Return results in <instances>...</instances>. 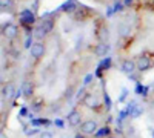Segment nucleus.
<instances>
[{"instance_id": "a878e982", "label": "nucleus", "mask_w": 154, "mask_h": 138, "mask_svg": "<svg viewBox=\"0 0 154 138\" xmlns=\"http://www.w3.org/2000/svg\"><path fill=\"white\" fill-rule=\"evenodd\" d=\"M131 3H133V0H123V5L125 6H130Z\"/></svg>"}, {"instance_id": "f3484780", "label": "nucleus", "mask_w": 154, "mask_h": 138, "mask_svg": "<svg viewBox=\"0 0 154 138\" xmlns=\"http://www.w3.org/2000/svg\"><path fill=\"white\" fill-rule=\"evenodd\" d=\"M109 134V128L108 126H105V128H102V129H99V132H96V137H103V135H108Z\"/></svg>"}, {"instance_id": "b1692460", "label": "nucleus", "mask_w": 154, "mask_h": 138, "mask_svg": "<svg viewBox=\"0 0 154 138\" xmlns=\"http://www.w3.org/2000/svg\"><path fill=\"white\" fill-rule=\"evenodd\" d=\"M40 138H54V135L51 134V132H48V131H45V132L40 134Z\"/></svg>"}, {"instance_id": "6e6552de", "label": "nucleus", "mask_w": 154, "mask_h": 138, "mask_svg": "<svg viewBox=\"0 0 154 138\" xmlns=\"http://www.w3.org/2000/svg\"><path fill=\"white\" fill-rule=\"evenodd\" d=\"M136 68H137V65L134 63L133 60H125L123 63H122V71H123L125 74H128V75H131V74L136 71Z\"/></svg>"}, {"instance_id": "bb28decb", "label": "nucleus", "mask_w": 154, "mask_h": 138, "mask_svg": "<svg viewBox=\"0 0 154 138\" xmlns=\"http://www.w3.org/2000/svg\"><path fill=\"white\" fill-rule=\"evenodd\" d=\"M105 100H106V104H108V107H109V106H111V101H109V97H108L106 94H105Z\"/></svg>"}, {"instance_id": "9b49d317", "label": "nucleus", "mask_w": 154, "mask_h": 138, "mask_svg": "<svg viewBox=\"0 0 154 138\" xmlns=\"http://www.w3.org/2000/svg\"><path fill=\"white\" fill-rule=\"evenodd\" d=\"M14 92H16V89H14V86H12V84H6L3 89H2V94H3L5 98L12 97V94H14Z\"/></svg>"}, {"instance_id": "1a4fd4ad", "label": "nucleus", "mask_w": 154, "mask_h": 138, "mask_svg": "<svg viewBox=\"0 0 154 138\" xmlns=\"http://www.w3.org/2000/svg\"><path fill=\"white\" fill-rule=\"evenodd\" d=\"M108 52H109V46L105 45V43H102V45H99V46L96 48V54H97L99 57H106Z\"/></svg>"}, {"instance_id": "2eb2a0df", "label": "nucleus", "mask_w": 154, "mask_h": 138, "mask_svg": "<svg viewBox=\"0 0 154 138\" xmlns=\"http://www.w3.org/2000/svg\"><path fill=\"white\" fill-rule=\"evenodd\" d=\"M74 8H75V3L72 2V0H69V2H66L65 5L62 6L63 11H74Z\"/></svg>"}, {"instance_id": "4468645a", "label": "nucleus", "mask_w": 154, "mask_h": 138, "mask_svg": "<svg viewBox=\"0 0 154 138\" xmlns=\"http://www.w3.org/2000/svg\"><path fill=\"white\" fill-rule=\"evenodd\" d=\"M142 114H143V109H142V106H136V107H134V110L131 112V117H133V118H139Z\"/></svg>"}, {"instance_id": "a211bd4d", "label": "nucleus", "mask_w": 154, "mask_h": 138, "mask_svg": "<svg viewBox=\"0 0 154 138\" xmlns=\"http://www.w3.org/2000/svg\"><path fill=\"white\" fill-rule=\"evenodd\" d=\"M32 39H34V37L28 34V37H26V40H25V45H23V46L26 48V49H31V46L34 45V43H32Z\"/></svg>"}, {"instance_id": "412c9836", "label": "nucleus", "mask_w": 154, "mask_h": 138, "mask_svg": "<svg viewBox=\"0 0 154 138\" xmlns=\"http://www.w3.org/2000/svg\"><path fill=\"white\" fill-rule=\"evenodd\" d=\"M12 5V0H0V6H2L3 9L5 8H9Z\"/></svg>"}, {"instance_id": "473e14b6", "label": "nucleus", "mask_w": 154, "mask_h": 138, "mask_svg": "<svg viewBox=\"0 0 154 138\" xmlns=\"http://www.w3.org/2000/svg\"><path fill=\"white\" fill-rule=\"evenodd\" d=\"M151 87H152V89H154V83H152V84H151Z\"/></svg>"}, {"instance_id": "cd10ccee", "label": "nucleus", "mask_w": 154, "mask_h": 138, "mask_svg": "<svg viewBox=\"0 0 154 138\" xmlns=\"http://www.w3.org/2000/svg\"><path fill=\"white\" fill-rule=\"evenodd\" d=\"M128 134L133 135V134H134V128H130V129H128Z\"/></svg>"}, {"instance_id": "f8f14e48", "label": "nucleus", "mask_w": 154, "mask_h": 138, "mask_svg": "<svg viewBox=\"0 0 154 138\" xmlns=\"http://www.w3.org/2000/svg\"><path fill=\"white\" fill-rule=\"evenodd\" d=\"M40 28H42L46 34H49L51 31H53V22H51V20H43V23L40 25Z\"/></svg>"}, {"instance_id": "7ed1b4c3", "label": "nucleus", "mask_w": 154, "mask_h": 138, "mask_svg": "<svg viewBox=\"0 0 154 138\" xmlns=\"http://www.w3.org/2000/svg\"><path fill=\"white\" fill-rule=\"evenodd\" d=\"M83 104L89 109H97L99 107V100L94 94H85L83 97Z\"/></svg>"}, {"instance_id": "dca6fc26", "label": "nucleus", "mask_w": 154, "mask_h": 138, "mask_svg": "<svg viewBox=\"0 0 154 138\" xmlns=\"http://www.w3.org/2000/svg\"><path fill=\"white\" fill-rule=\"evenodd\" d=\"M123 8H125V5L122 3V2H114V6H112V9H114V12H120V11H123Z\"/></svg>"}, {"instance_id": "20e7f679", "label": "nucleus", "mask_w": 154, "mask_h": 138, "mask_svg": "<svg viewBox=\"0 0 154 138\" xmlns=\"http://www.w3.org/2000/svg\"><path fill=\"white\" fill-rule=\"evenodd\" d=\"M20 22L23 25H26V26H29V25H32L35 22V16L32 14L29 9H25V11L20 12Z\"/></svg>"}, {"instance_id": "c85d7f7f", "label": "nucleus", "mask_w": 154, "mask_h": 138, "mask_svg": "<svg viewBox=\"0 0 154 138\" xmlns=\"http://www.w3.org/2000/svg\"><path fill=\"white\" fill-rule=\"evenodd\" d=\"M56 124H57L59 128H62V126H63V124H62V121H59V120H56Z\"/></svg>"}, {"instance_id": "5701e85b", "label": "nucleus", "mask_w": 154, "mask_h": 138, "mask_svg": "<svg viewBox=\"0 0 154 138\" xmlns=\"http://www.w3.org/2000/svg\"><path fill=\"white\" fill-rule=\"evenodd\" d=\"M126 95H128V89H126V87H123V89H122V95H120V98H119V101H125Z\"/></svg>"}, {"instance_id": "423d86ee", "label": "nucleus", "mask_w": 154, "mask_h": 138, "mask_svg": "<svg viewBox=\"0 0 154 138\" xmlns=\"http://www.w3.org/2000/svg\"><path fill=\"white\" fill-rule=\"evenodd\" d=\"M82 132L83 134H96V131H97V123L96 121H93V120H89V121H85L83 124H82Z\"/></svg>"}, {"instance_id": "9d476101", "label": "nucleus", "mask_w": 154, "mask_h": 138, "mask_svg": "<svg viewBox=\"0 0 154 138\" xmlns=\"http://www.w3.org/2000/svg\"><path fill=\"white\" fill-rule=\"evenodd\" d=\"M22 92H23L25 97H31V94H32V84L29 81H25L23 86H22Z\"/></svg>"}, {"instance_id": "39448f33", "label": "nucleus", "mask_w": 154, "mask_h": 138, "mask_svg": "<svg viewBox=\"0 0 154 138\" xmlns=\"http://www.w3.org/2000/svg\"><path fill=\"white\" fill-rule=\"evenodd\" d=\"M66 120H68L69 126L75 128V126H79L80 121H82V114H80V112H77V110H72V112H69V114H68V118Z\"/></svg>"}, {"instance_id": "f03ea898", "label": "nucleus", "mask_w": 154, "mask_h": 138, "mask_svg": "<svg viewBox=\"0 0 154 138\" xmlns=\"http://www.w3.org/2000/svg\"><path fill=\"white\" fill-rule=\"evenodd\" d=\"M29 54H31L32 58H40V57H43V54H45V45H43L42 42H35V43L31 46V49H29Z\"/></svg>"}, {"instance_id": "7c9ffc66", "label": "nucleus", "mask_w": 154, "mask_h": 138, "mask_svg": "<svg viewBox=\"0 0 154 138\" xmlns=\"http://www.w3.org/2000/svg\"><path fill=\"white\" fill-rule=\"evenodd\" d=\"M151 137H152V138H154V129H152V132H151Z\"/></svg>"}, {"instance_id": "0eeeda50", "label": "nucleus", "mask_w": 154, "mask_h": 138, "mask_svg": "<svg viewBox=\"0 0 154 138\" xmlns=\"http://www.w3.org/2000/svg\"><path fill=\"white\" fill-rule=\"evenodd\" d=\"M149 68H151V60L146 55L139 57V60H137V69L143 72V71H148Z\"/></svg>"}, {"instance_id": "6ab92c4d", "label": "nucleus", "mask_w": 154, "mask_h": 138, "mask_svg": "<svg viewBox=\"0 0 154 138\" xmlns=\"http://www.w3.org/2000/svg\"><path fill=\"white\" fill-rule=\"evenodd\" d=\"M23 132H25V135H35L38 132V129H35V128H26Z\"/></svg>"}, {"instance_id": "aec40b11", "label": "nucleus", "mask_w": 154, "mask_h": 138, "mask_svg": "<svg viewBox=\"0 0 154 138\" xmlns=\"http://www.w3.org/2000/svg\"><path fill=\"white\" fill-rule=\"evenodd\" d=\"M128 34H130V26L122 25V26H120V35H128Z\"/></svg>"}, {"instance_id": "ddd939ff", "label": "nucleus", "mask_w": 154, "mask_h": 138, "mask_svg": "<svg viewBox=\"0 0 154 138\" xmlns=\"http://www.w3.org/2000/svg\"><path fill=\"white\" fill-rule=\"evenodd\" d=\"M45 35H46V32H45V31H43V29L40 28V25H38V26L35 28V34H34V37H35L37 40H42Z\"/></svg>"}, {"instance_id": "f257e3e1", "label": "nucleus", "mask_w": 154, "mask_h": 138, "mask_svg": "<svg viewBox=\"0 0 154 138\" xmlns=\"http://www.w3.org/2000/svg\"><path fill=\"white\" fill-rule=\"evenodd\" d=\"M2 32H3V35L6 37V39L14 40L16 37L19 35V28H17V25H14V23H6L3 26V29H2Z\"/></svg>"}, {"instance_id": "4be33fe9", "label": "nucleus", "mask_w": 154, "mask_h": 138, "mask_svg": "<svg viewBox=\"0 0 154 138\" xmlns=\"http://www.w3.org/2000/svg\"><path fill=\"white\" fill-rule=\"evenodd\" d=\"M109 65H111V58H109V57H106V58H105L103 61H102V65H100V68H108Z\"/></svg>"}, {"instance_id": "72a5a7b5", "label": "nucleus", "mask_w": 154, "mask_h": 138, "mask_svg": "<svg viewBox=\"0 0 154 138\" xmlns=\"http://www.w3.org/2000/svg\"><path fill=\"white\" fill-rule=\"evenodd\" d=\"M112 2H117V0H112Z\"/></svg>"}, {"instance_id": "c756f323", "label": "nucleus", "mask_w": 154, "mask_h": 138, "mask_svg": "<svg viewBox=\"0 0 154 138\" xmlns=\"http://www.w3.org/2000/svg\"><path fill=\"white\" fill-rule=\"evenodd\" d=\"M106 138H117V137H112V135H108Z\"/></svg>"}, {"instance_id": "2f4dec72", "label": "nucleus", "mask_w": 154, "mask_h": 138, "mask_svg": "<svg viewBox=\"0 0 154 138\" xmlns=\"http://www.w3.org/2000/svg\"><path fill=\"white\" fill-rule=\"evenodd\" d=\"M75 138H83V137H80V135H77V137H75Z\"/></svg>"}, {"instance_id": "393cba45", "label": "nucleus", "mask_w": 154, "mask_h": 138, "mask_svg": "<svg viewBox=\"0 0 154 138\" xmlns=\"http://www.w3.org/2000/svg\"><path fill=\"white\" fill-rule=\"evenodd\" d=\"M91 80H93V74H88L86 77H85V81H83V84H89V83H91Z\"/></svg>"}]
</instances>
